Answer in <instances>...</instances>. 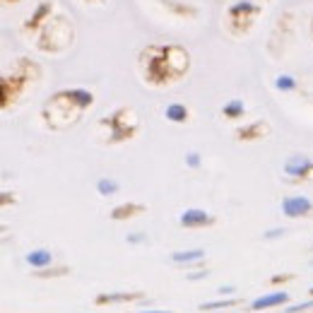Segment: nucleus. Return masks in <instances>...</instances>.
Returning <instances> with one entry per match:
<instances>
[{
	"label": "nucleus",
	"mask_w": 313,
	"mask_h": 313,
	"mask_svg": "<svg viewBox=\"0 0 313 313\" xmlns=\"http://www.w3.org/2000/svg\"><path fill=\"white\" fill-rule=\"evenodd\" d=\"M92 106V92L87 89H65V92H58L48 104L43 108V116H46V123L51 128H58V123L63 118V126L77 120V113L82 108Z\"/></svg>",
	"instance_id": "1"
},
{
	"label": "nucleus",
	"mask_w": 313,
	"mask_h": 313,
	"mask_svg": "<svg viewBox=\"0 0 313 313\" xmlns=\"http://www.w3.org/2000/svg\"><path fill=\"white\" fill-rule=\"evenodd\" d=\"M130 118H135V113H133L130 108H120L113 116H108V118L101 120V126H108V128H111L113 140H126V138H130V135L135 133V128H138V126H126V120H130Z\"/></svg>",
	"instance_id": "2"
},
{
	"label": "nucleus",
	"mask_w": 313,
	"mask_h": 313,
	"mask_svg": "<svg viewBox=\"0 0 313 313\" xmlns=\"http://www.w3.org/2000/svg\"><path fill=\"white\" fill-rule=\"evenodd\" d=\"M258 12H260V8H258V5H253V3H248V0L231 5V8H229V29H234V27H236V22H241V20H246L251 24L253 17H256Z\"/></svg>",
	"instance_id": "3"
},
{
	"label": "nucleus",
	"mask_w": 313,
	"mask_h": 313,
	"mask_svg": "<svg viewBox=\"0 0 313 313\" xmlns=\"http://www.w3.org/2000/svg\"><path fill=\"white\" fill-rule=\"evenodd\" d=\"M311 210H313V203L308 198H303V195H294V198H284V200H282V212L287 217L308 215Z\"/></svg>",
	"instance_id": "4"
},
{
	"label": "nucleus",
	"mask_w": 313,
	"mask_h": 313,
	"mask_svg": "<svg viewBox=\"0 0 313 313\" xmlns=\"http://www.w3.org/2000/svg\"><path fill=\"white\" fill-rule=\"evenodd\" d=\"M215 217H210L205 210H185L183 215L178 217V224L185 229H195V227H205V224H212Z\"/></svg>",
	"instance_id": "5"
},
{
	"label": "nucleus",
	"mask_w": 313,
	"mask_h": 313,
	"mask_svg": "<svg viewBox=\"0 0 313 313\" xmlns=\"http://www.w3.org/2000/svg\"><path fill=\"white\" fill-rule=\"evenodd\" d=\"M284 171L289 176H306V173H313V162L308 157H303V154H296V157H292L287 162Z\"/></svg>",
	"instance_id": "6"
},
{
	"label": "nucleus",
	"mask_w": 313,
	"mask_h": 313,
	"mask_svg": "<svg viewBox=\"0 0 313 313\" xmlns=\"http://www.w3.org/2000/svg\"><path fill=\"white\" fill-rule=\"evenodd\" d=\"M287 301V292H277V294H268V296H260L251 303L253 311H260V308H270V306H280V303Z\"/></svg>",
	"instance_id": "7"
},
{
	"label": "nucleus",
	"mask_w": 313,
	"mask_h": 313,
	"mask_svg": "<svg viewBox=\"0 0 313 313\" xmlns=\"http://www.w3.org/2000/svg\"><path fill=\"white\" fill-rule=\"evenodd\" d=\"M51 251H43V248H39V251H32L29 256H27V263L32 265V268H46V265H51Z\"/></svg>",
	"instance_id": "8"
},
{
	"label": "nucleus",
	"mask_w": 313,
	"mask_h": 313,
	"mask_svg": "<svg viewBox=\"0 0 313 313\" xmlns=\"http://www.w3.org/2000/svg\"><path fill=\"white\" fill-rule=\"evenodd\" d=\"M166 118L173 120V123H183V120H188V108L183 104H169L166 106Z\"/></svg>",
	"instance_id": "9"
},
{
	"label": "nucleus",
	"mask_w": 313,
	"mask_h": 313,
	"mask_svg": "<svg viewBox=\"0 0 313 313\" xmlns=\"http://www.w3.org/2000/svg\"><path fill=\"white\" fill-rule=\"evenodd\" d=\"M205 258V251H200V248H195V251H178V253H173L171 260L173 263H195V260H203Z\"/></svg>",
	"instance_id": "10"
},
{
	"label": "nucleus",
	"mask_w": 313,
	"mask_h": 313,
	"mask_svg": "<svg viewBox=\"0 0 313 313\" xmlns=\"http://www.w3.org/2000/svg\"><path fill=\"white\" fill-rule=\"evenodd\" d=\"M222 113H224L227 118H238V116H243V101H241V99H231L229 104H224Z\"/></svg>",
	"instance_id": "11"
},
{
	"label": "nucleus",
	"mask_w": 313,
	"mask_h": 313,
	"mask_svg": "<svg viewBox=\"0 0 313 313\" xmlns=\"http://www.w3.org/2000/svg\"><path fill=\"white\" fill-rule=\"evenodd\" d=\"M97 191L101 195H113L116 191H118V183H116L113 178H101V181L97 183Z\"/></svg>",
	"instance_id": "12"
},
{
	"label": "nucleus",
	"mask_w": 313,
	"mask_h": 313,
	"mask_svg": "<svg viewBox=\"0 0 313 313\" xmlns=\"http://www.w3.org/2000/svg\"><path fill=\"white\" fill-rule=\"evenodd\" d=\"M133 210H145V207L142 205H120L111 212V217H113V219H123V217H128V215H135Z\"/></svg>",
	"instance_id": "13"
},
{
	"label": "nucleus",
	"mask_w": 313,
	"mask_h": 313,
	"mask_svg": "<svg viewBox=\"0 0 313 313\" xmlns=\"http://www.w3.org/2000/svg\"><path fill=\"white\" fill-rule=\"evenodd\" d=\"M275 87L277 89H282V92H292V89H296V82H294V77L289 75H282L275 80Z\"/></svg>",
	"instance_id": "14"
},
{
	"label": "nucleus",
	"mask_w": 313,
	"mask_h": 313,
	"mask_svg": "<svg viewBox=\"0 0 313 313\" xmlns=\"http://www.w3.org/2000/svg\"><path fill=\"white\" fill-rule=\"evenodd\" d=\"M185 164H188V166H198V164H200V157H198L195 152H191V154H188V159H185Z\"/></svg>",
	"instance_id": "15"
},
{
	"label": "nucleus",
	"mask_w": 313,
	"mask_h": 313,
	"mask_svg": "<svg viewBox=\"0 0 313 313\" xmlns=\"http://www.w3.org/2000/svg\"><path fill=\"white\" fill-rule=\"evenodd\" d=\"M234 301H219V303H203V311H207V308H222V306H231Z\"/></svg>",
	"instance_id": "16"
},
{
	"label": "nucleus",
	"mask_w": 313,
	"mask_h": 313,
	"mask_svg": "<svg viewBox=\"0 0 313 313\" xmlns=\"http://www.w3.org/2000/svg\"><path fill=\"white\" fill-rule=\"evenodd\" d=\"M280 234H282L280 229H275V231H270V234H265V238H272V236H280Z\"/></svg>",
	"instance_id": "17"
},
{
	"label": "nucleus",
	"mask_w": 313,
	"mask_h": 313,
	"mask_svg": "<svg viewBox=\"0 0 313 313\" xmlns=\"http://www.w3.org/2000/svg\"><path fill=\"white\" fill-rule=\"evenodd\" d=\"M231 292H234L231 287H222V289H219V294H231Z\"/></svg>",
	"instance_id": "18"
},
{
	"label": "nucleus",
	"mask_w": 313,
	"mask_h": 313,
	"mask_svg": "<svg viewBox=\"0 0 313 313\" xmlns=\"http://www.w3.org/2000/svg\"><path fill=\"white\" fill-rule=\"evenodd\" d=\"M142 313H171V311H142Z\"/></svg>",
	"instance_id": "19"
},
{
	"label": "nucleus",
	"mask_w": 313,
	"mask_h": 313,
	"mask_svg": "<svg viewBox=\"0 0 313 313\" xmlns=\"http://www.w3.org/2000/svg\"><path fill=\"white\" fill-rule=\"evenodd\" d=\"M311 294H313V287H311Z\"/></svg>",
	"instance_id": "20"
}]
</instances>
